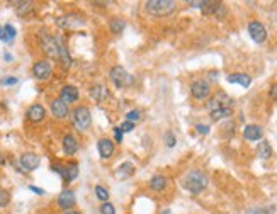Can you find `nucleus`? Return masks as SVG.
Masks as SVG:
<instances>
[{"label":"nucleus","instance_id":"a18cd8bd","mask_svg":"<svg viewBox=\"0 0 277 214\" xmlns=\"http://www.w3.org/2000/svg\"><path fill=\"white\" fill-rule=\"evenodd\" d=\"M65 214H82V213H78V211H68V213H65Z\"/></svg>","mask_w":277,"mask_h":214},{"label":"nucleus","instance_id":"6e6552de","mask_svg":"<svg viewBox=\"0 0 277 214\" xmlns=\"http://www.w3.org/2000/svg\"><path fill=\"white\" fill-rule=\"evenodd\" d=\"M248 33H250L252 39H254L255 43H264V41L267 39V31H265L264 24L259 22V20H252V22L248 24Z\"/></svg>","mask_w":277,"mask_h":214},{"label":"nucleus","instance_id":"f257e3e1","mask_svg":"<svg viewBox=\"0 0 277 214\" xmlns=\"http://www.w3.org/2000/svg\"><path fill=\"white\" fill-rule=\"evenodd\" d=\"M41 48H43V51L50 58L61 61V67H63L65 70H68V68L72 67V58L70 54H68V50L65 48V44L61 43L58 37L51 36V34L41 36Z\"/></svg>","mask_w":277,"mask_h":214},{"label":"nucleus","instance_id":"aec40b11","mask_svg":"<svg viewBox=\"0 0 277 214\" xmlns=\"http://www.w3.org/2000/svg\"><path fill=\"white\" fill-rule=\"evenodd\" d=\"M134 174V165L131 161H124L123 165H119L116 170V178L117 180H126Z\"/></svg>","mask_w":277,"mask_h":214},{"label":"nucleus","instance_id":"bb28decb","mask_svg":"<svg viewBox=\"0 0 277 214\" xmlns=\"http://www.w3.org/2000/svg\"><path fill=\"white\" fill-rule=\"evenodd\" d=\"M109 27H111V33H112V34H121L124 31V27H126V22H124L123 19H117V17H114V19H111Z\"/></svg>","mask_w":277,"mask_h":214},{"label":"nucleus","instance_id":"f3484780","mask_svg":"<svg viewBox=\"0 0 277 214\" xmlns=\"http://www.w3.org/2000/svg\"><path fill=\"white\" fill-rule=\"evenodd\" d=\"M51 112L56 119H65L68 116V104H65L61 99H55L51 102Z\"/></svg>","mask_w":277,"mask_h":214},{"label":"nucleus","instance_id":"0eeeda50","mask_svg":"<svg viewBox=\"0 0 277 214\" xmlns=\"http://www.w3.org/2000/svg\"><path fill=\"white\" fill-rule=\"evenodd\" d=\"M190 94H192V97L197 99V101H203V99H206L207 95L211 94V85H209V82L203 80V78L196 80L192 85H190Z\"/></svg>","mask_w":277,"mask_h":214},{"label":"nucleus","instance_id":"dca6fc26","mask_svg":"<svg viewBox=\"0 0 277 214\" xmlns=\"http://www.w3.org/2000/svg\"><path fill=\"white\" fill-rule=\"evenodd\" d=\"M89 94H91V97L95 102H104L107 97H109V90H107V87H106V85H102V84L92 85L91 90H89Z\"/></svg>","mask_w":277,"mask_h":214},{"label":"nucleus","instance_id":"7ed1b4c3","mask_svg":"<svg viewBox=\"0 0 277 214\" xmlns=\"http://www.w3.org/2000/svg\"><path fill=\"white\" fill-rule=\"evenodd\" d=\"M177 9V3L174 0H148L145 3V10L153 17H165L170 16Z\"/></svg>","mask_w":277,"mask_h":214},{"label":"nucleus","instance_id":"412c9836","mask_svg":"<svg viewBox=\"0 0 277 214\" xmlns=\"http://www.w3.org/2000/svg\"><path fill=\"white\" fill-rule=\"evenodd\" d=\"M228 82L230 84H240L241 87H250V84H252V77L250 75H247V73H231V75H228Z\"/></svg>","mask_w":277,"mask_h":214},{"label":"nucleus","instance_id":"20e7f679","mask_svg":"<svg viewBox=\"0 0 277 214\" xmlns=\"http://www.w3.org/2000/svg\"><path fill=\"white\" fill-rule=\"evenodd\" d=\"M72 123L78 131H87L92 123V114L87 107H77L72 112Z\"/></svg>","mask_w":277,"mask_h":214},{"label":"nucleus","instance_id":"a878e982","mask_svg":"<svg viewBox=\"0 0 277 214\" xmlns=\"http://www.w3.org/2000/svg\"><path fill=\"white\" fill-rule=\"evenodd\" d=\"M211 114V119L213 121H221V119H226V117H231L233 114V107H228V109H220V110H213Z\"/></svg>","mask_w":277,"mask_h":214},{"label":"nucleus","instance_id":"a19ab883","mask_svg":"<svg viewBox=\"0 0 277 214\" xmlns=\"http://www.w3.org/2000/svg\"><path fill=\"white\" fill-rule=\"evenodd\" d=\"M209 80L216 82L218 80V71H209Z\"/></svg>","mask_w":277,"mask_h":214},{"label":"nucleus","instance_id":"6ab92c4d","mask_svg":"<svg viewBox=\"0 0 277 214\" xmlns=\"http://www.w3.org/2000/svg\"><path fill=\"white\" fill-rule=\"evenodd\" d=\"M97 150H99V155L100 158H109L111 155L114 153V143L111 140H107V138H102V140H99V143H97Z\"/></svg>","mask_w":277,"mask_h":214},{"label":"nucleus","instance_id":"2f4dec72","mask_svg":"<svg viewBox=\"0 0 277 214\" xmlns=\"http://www.w3.org/2000/svg\"><path fill=\"white\" fill-rule=\"evenodd\" d=\"M140 116H141V112L140 110H129V112L126 114V121H129V123H136V121H140Z\"/></svg>","mask_w":277,"mask_h":214},{"label":"nucleus","instance_id":"4be33fe9","mask_svg":"<svg viewBox=\"0 0 277 214\" xmlns=\"http://www.w3.org/2000/svg\"><path fill=\"white\" fill-rule=\"evenodd\" d=\"M78 150V143L77 140H75L72 134H67V136L63 138V151L68 155V157H72V155H75Z\"/></svg>","mask_w":277,"mask_h":214},{"label":"nucleus","instance_id":"5701e85b","mask_svg":"<svg viewBox=\"0 0 277 214\" xmlns=\"http://www.w3.org/2000/svg\"><path fill=\"white\" fill-rule=\"evenodd\" d=\"M165 187H167V178H165L164 175H155V177H151V180H150L151 191L162 192V191H165Z\"/></svg>","mask_w":277,"mask_h":214},{"label":"nucleus","instance_id":"393cba45","mask_svg":"<svg viewBox=\"0 0 277 214\" xmlns=\"http://www.w3.org/2000/svg\"><path fill=\"white\" fill-rule=\"evenodd\" d=\"M12 5H16L17 16H27L33 12V3L31 2H12Z\"/></svg>","mask_w":277,"mask_h":214},{"label":"nucleus","instance_id":"37998d69","mask_svg":"<svg viewBox=\"0 0 277 214\" xmlns=\"http://www.w3.org/2000/svg\"><path fill=\"white\" fill-rule=\"evenodd\" d=\"M31 191H33V192H36V194H44V191H43V189H37V187H34V185H31Z\"/></svg>","mask_w":277,"mask_h":214},{"label":"nucleus","instance_id":"9d476101","mask_svg":"<svg viewBox=\"0 0 277 214\" xmlns=\"http://www.w3.org/2000/svg\"><path fill=\"white\" fill-rule=\"evenodd\" d=\"M53 170H56L58 174L63 177L65 182H74L78 177V165L77 163H68L65 167H56L53 165Z\"/></svg>","mask_w":277,"mask_h":214},{"label":"nucleus","instance_id":"a211bd4d","mask_svg":"<svg viewBox=\"0 0 277 214\" xmlns=\"http://www.w3.org/2000/svg\"><path fill=\"white\" fill-rule=\"evenodd\" d=\"M262 134H264V131H262V127L257 126V124H248L243 129V138L248 141H259L262 138Z\"/></svg>","mask_w":277,"mask_h":214},{"label":"nucleus","instance_id":"39448f33","mask_svg":"<svg viewBox=\"0 0 277 214\" xmlns=\"http://www.w3.org/2000/svg\"><path fill=\"white\" fill-rule=\"evenodd\" d=\"M109 78L117 89H126L133 84V77L123 67H112L109 71Z\"/></svg>","mask_w":277,"mask_h":214},{"label":"nucleus","instance_id":"c9c22d12","mask_svg":"<svg viewBox=\"0 0 277 214\" xmlns=\"http://www.w3.org/2000/svg\"><path fill=\"white\" fill-rule=\"evenodd\" d=\"M114 138H116L117 143H121V141H123V131H121L119 126L114 127Z\"/></svg>","mask_w":277,"mask_h":214},{"label":"nucleus","instance_id":"473e14b6","mask_svg":"<svg viewBox=\"0 0 277 214\" xmlns=\"http://www.w3.org/2000/svg\"><path fill=\"white\" fill-rule=\"evenodd\" d=\"M10 202V196H9V192L7 191H2L0 189V208H5L7 204Z\"/></svg>","mask_w":277,"mask_h":214},{"label":"nucleus","instance_id":"f03ea898","mask_svg":"<svg viewBox=\"0 0 277 214\" xmlns=\"http://www.w3.org/2000/svg\"><path fill=\"white\" fill-rule=\"evenodd\" d=\"M182 185L190 194H201L207 187V177L201 170H190L182 177Z\"/></svg>","mask_w":277,"mask_h":214},{"label":"nucleus","instance_id":"c756f323","mask_svg":"<svg viewBox=\"0 0 277 214\" xmlns=\"http://www.w3.org/2000/svg\"><path fill=\"white\" fill-rule=\"evenodd\" d=\"M165 144H167L168 148H174L175 144H177V138H175V134L172 133V131L165 133Z\"/></svg>","mask_w":277,"mask_h":214},{"label":"nucleus","instance_id":"b1692460","mask_svg":"<svg viewBox=\"0 0 277 214\" xmlns=\"http://www.w3.org/2000/svg\"><path fill=\"white\" fill-rule=\"evenodd\" d=\"M257 153H259V158H262V160H267V158H271L272 157L271 144H269L267 141H260V144H259V148H257Z\"/></svg>","mask_w":277,"mask_h":214},{"label":"nucleus","instance_id":"f8f14e48","mask_svg":"<svg viewBox=\"0 0 277 214\" xmlns=\"http://www.w3.org/2000/svg\"><path fill=\"white\" fill-rule=\"evenodd\" d=\"M26 117L31 121V123H41V121L46 117V110H44V107L41 104H34L27 109Z\"/></svg>","mask_w":277,"mask_h":214},{"label":"nucleus","instance_id":"2eb2a0df","mask_svg":"<svg viewBox=\"0 0 277 214\" xmlns=\"http://www.w3.org/2000/svg\"><path fill=\"white\" fill-rule=\"evenodd\" d=\"M58 26L63 27V29H75L78 26H84V19L77 16H63L58 19Z\"/></svg>","mask_w":277,"mask_h":214},{"label":"nucleus","instance_id":"ea45409f","mask_svg":"<svg viewBox=\"0 0 277 214\" xmlns=\"http://www.w3.org/2000/svg\"><path fill=\"white\" fill-rule=\"evenodd\" d=\"M269 95H271V99L277 101V84H274V85L271 87V92H269Z\"/></svg>","mask_w":277,"mask_h":214},{"label":"nucleus","instance_id":"f704fd0d","mask_svg":"<svg viewBox=\"0 0 277 214\" xmlns=\"http://www.w3.org/2000/svg\"><path fill=\"white\" fill-rule=\"evenodd\" d=\"M3 27H5V33H7V37H9V39L10 41H12L14 39V37H16V29H14V27L12 26H10V24H5V26H3Z\"/></svg>","mask_w":277,"mask_h":214},{"label":"nucleus","instance_id":"cd10ccee","mask_svg":"<svg viewBox=\"0 0 277 214\" xmlns=\"http://www.w3.org/2000/svg\"><path fill=\"white\" fill-rule=\"evenodd\" d=\"M223 5L221 2H204L203 3V14H206V16H209V14H216L218 9Z\"/></svg>","mask_w":277,"mask_h":214},{"label":"nucleus","instance_id":"4c0bfd02","mask_svg":"<svg viewBox=\"0 0 277 214\" xmlns=\"http://www.w3.org/2000/svg\"><path fill=\"white\" fill-rule=\"evenodd\" d=\"M17 78L16 77H9V78H2V85H16Z\"/></svg>","mask_w":277,"mask_h":214},{"label":"nucleus","instance_id":"ddd939ff","mask_svg":"<svg viewBox=\"0 0 277 214\" xmlns=\"http://www.w3.org/2000/svg\"><path fill=\"white\" fill-rule=\"evenodd\" d=\"M60 99L65 102V104H72V102L78 101V89L74 87V85H65L60 90Z\"/></svg>","mask_w":277,"mask_h":214},{"label":"nucleus","instance_id":"7c9ffc66","mask_svg":"<svg viewBox=\"0 0 277 214\" xmlns=\"http://www.w3.org/2000/svg\"><path fill=\"white\" fill-rule=\"evenodd\" d=\"M100 214H116V208L111 202H102L100 206Z\"/></svg>","mask_w":277,"mask_h":214},{"label":"nucleus","instance_id":"1a4fd4ad","mask_svg":"<svg viewBox=\"0 0 277 214\" xmlns=\"http://www.w3.org/2000/svg\"><path fill=\"white\" fill-rule=\"evenodd\" d=\"M51 63L50 61H46V60H41V61H37V63H34V67H33V75L34 77L37 78V80H48V78L51 77Z\"/></svg>","mask_w":277,"mask_h":214},{"label":"nucleus","instance_id":"c03bdc74","mask_svg":"<svg viewBox=\"0 0 277 214\" xmlns=\"http://www.w3.org/2000/svg\"><path fill=\"white\" fill-rule=\"evenodd\" d=\"M3 58H5L7 61H10V60H12V56H10V54H3Z\"/></svg>","mask_w":277,"mask_h":214},{"label":"nucleus","instance_id":"58836bf2","mask_svg":"<svg viewBox=\"0 0 277 214\" xmlns=\"http://www.w3.org/2000/svg\"><path fill=\"white\" fill-rule=\"evenodd\" d=\"M0 39L5 41V43H10V39H9V37H7L5 27H3V26H0Z\"/></svg>","mask_w":277,"mask_h":214},{"label":"nucleus","instance_id":"e433bc0d","mask_svg":"<svg viewBox=\"0 0 277 214\" xmlns=\"http://www.w3.org/2000/svg\"><path fill=\"white\" fill-rule=\"evenodd\" d=\"M196 131H197V133H201V134H207V133H209V126H206V124H197Z\"/></svg>","mask_w":277,"mask_h":214},{"label":"nucleus","instance_id":"72a5a7b5","mask_svg":"<svg viewBox=\"0 0 277 214\" xmlns=\"http://www.w3.org/2000/svg\"><path fill=\"white\" fill-rule=\"evenodd\" d=\"M121 131H123V133H131V131L134 129V123H129V121H124L123 124H121Z\"/></svg>","mask_w":277,"mask_h":214},{"label":"nucleus","instance_id":"79ce46f5","mask_svg":"<svg viewBox=\"0 0 277 214\" xmlns=\"http://www.w3.org/2000/svg\"><path fill=\"white\" fill-rule=\"evenodd\" d=\"M190 7H197V9H203V3L204 2H187Z\"/></svg>","mask_w":277,"mask_h":214},{"label":"nucleus","instance_id":"423d86ee","mask_svg":"<svg viewBox=\"0 0 277 214\" xmlns=\"http://www.w3.org/2000/svg\"><path fill=\"white\" fill-rule=\"evenodd\" d=\"M228 107H233V101H231L224 92H218V94L207 102V110H209V112L220 110V109H228Z\"/></svg>","mask_w":277,"mask_h":214},{"label":"nucleus","instance_id":"4468645a","mask_svg":"<svg viewBox=\"0 0 277 214\" xmlns=\"http://www.w3.org/2000/svg\"><path fill=\"white\" fill-rule=\"evenodd\" d=\"M75 202H77V199H75V192L74 191H63L60 196H58V206H60L61 209H72L75 206Z\"/></svg>","mask_w":277,"mask_h":214},{"label":"nucleus","instance_id":"9b49d317","mask_svg":"<svg viewBox=\"0 0 277 214\" xmlns=\"http://www.w3.org/2000/svg\"><path fill=\"white\" fill-rule=\"evenodd\" d=\"M19 163L24 170L31 172V170H36L39 167V157L34 153H24L22 157L19 158Z\"/></svg>","mask_w":277,"mask_h":214},{"label":"nucleus","instance_id":"c85d7f7f","mask_svg":"<svg viewBox=\"0 0 277 214\" xmlns=\"http://www.w3.org/2000/svg\"><path fill=\"white\" fill-rule=\"evenodd\" d=\"M95 196H97V199H99V201H102V202L109 201V192H107L102 185H97V187H95Z\"/></svg>","mask_w":277,"mask_h":214}]
</instances>
